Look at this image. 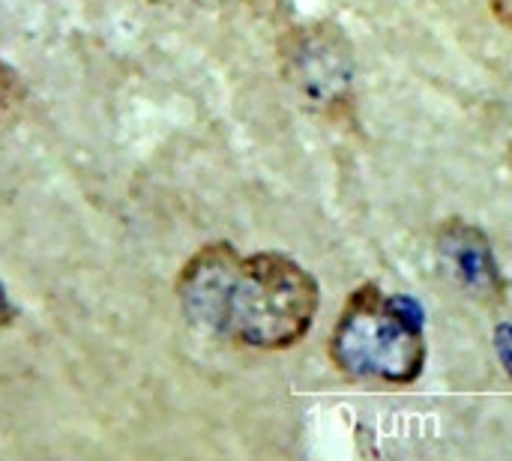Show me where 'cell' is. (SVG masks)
I'll use <instances>...</instances> for the list:
<instances>
[{
	"label": "cell",
	"mask_w": 512,
	"mask_h": 461,
	"mask_svg": "<svg viewBox=\"0 0 512 461\" xmlns=\"http://www.w3.org/2000/svg\"><path fill=\"white\" fill-rule=\"evenodd\" d=\"M186 321L252 351H288L318 318V279L279 252L240 255L231 243L201 246L177 273Z\"/></svg>",
	"instance_id": "1"
},
{
	"label": "cell",
	"mask_w": 512,
	"mask_h": 461,
	"mask_svg": "<svg viewBox=\"0 0 512 461\" xmlns=\"http://www.w3.org/2000/svg\"><path fill=\"white\" fill-rule=\"evenodd\" d=\"M327 351L342 375L384 387H411L429 357L411 303L384 294L375 282L351 291L330 330Z\"/></svg>",
	"instance_id": "2"
},
{
	"label": "cell",
	"mask_w": 512,
	"mask_h": 461,
	"mask_svg": "<svg viewBox=\"0 0 512 461\" xmlns=\"http://www.w3.org/2000/svg\"><path fill=\"white\" fill-rule=\"evenodd\" d=\"M279 57L291 87L321 114H336L351 105L354 57L339 27L333 24L294 27L282 39Z\"/></svg>",
	"instance_id": "3"
},
{
	"label": "cell",
	"mask_w": 512,
	"mask_h": 461,
	"mask_svg": "<svg viewBox=\"0 0 512 461\" xmlns=\"http://www.w3.org/2000/svg\"><path fill=\"white\" fill-rule=\"evenodd\" d=\"M438 246H441V255L462 291H468L471 297H480L486 303L504 300L507 279L498 267L489 237L480 228L450 219L438 231Z\"/></svg>",
	"instance_id": "4"
},
{
	"label": "cell",
	"mask_w": 512,
	"mask_h": 461,
	"mask_svg": "<svg viewBox=\"0 0 512 461\" xmlns=\"http://www.w3.org/2000/svg\"><path fill=\"white\" fill-rule=\"evenodd\" d=\"M15 96H18V75L6 63H0V108L12 105Z\"/></svg>",
	"instance_id": "5"
},
{
	"label": "cell",
	"mask_w": 512,
	"mask_h": 461,
	"mask_svg": "<svg viewBox=\"0 0 512 461\" xmlns=\"http://www.w3.org/2000/svg\"><path fill=\"white\" fill-rule=\"evenodd\" d=\"M489 6H492V12H495V18L512 30V0H489Z\"/></svg>",
	"instance_id": "6"
},
{
	"label": "cell",
	"mask_w": 512,
	"mask_h": 461,
	"mask_svg": "<svg viewBox=\"0 0 512 461\" xmlns=\"http://www.w3.org/2000/svg\"><path fill=\"white\" fill-rule=\"evenodd\" d=\"M150 3H162V6H180V3H189V6H204V9H213V6H225L228 0H150Z\"/></svg>",
	"instance_id": "7"
}]
</instances>
